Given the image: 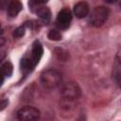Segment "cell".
<instances>
[{
	"label": "cell",
	"instance_id": "cell-17",
	"mask_svg": "<svg viewBox=\"0 0 121 121\" xmlns=\"http://www.w3.org/2000/svg\"><path fill=\"white\" fill-rule=\"evenodd\" d=\"M9 104V101L7 99H2L0 100V111H3Z\"/></svg>",
	"mask_w": 121,
	"mask_h": 121
},
{
	"label": "cell",
	"instance_id": "cell-19",
	"mask_svg": "<svg viewBox=\"0 0 121 121\" xmlns=\"http://www.w3.org/2000/svg\"><path fill=\"white\" fill-rule=\"evenodd\" d=\"M4 79H5V77L0 73V86L3 84V82H4Z\"/></svg>",
	"mask_w": 121,
	"mask_h": 121
},
{
	"label": "cell",
	"instance_id": "cell-6",
	"mask_svg": "<svg viewBox=\"0 0 121 121\" xmlns=\"http://www.w3.org/2000/svg\"><path fill=\"white\" fill-rule=\"evenodd\" d=\"M43 53V45L39 41H35L32 44V49H31V54H30V58L31 60L34 61V63L37 65V63L40 61L42 56Z\"/></svg>",
	"mask_w": 121,
	"mask_h": 121
},
{
	"label": "cell",
	"instance_id": "cell-12",
	"mask_svg": "<svg viewBox=\"0 0 121 121\" xmlns=\"http://www.w3.org/2000/svg\"><path fill=\"white\" fill-rule=\"evenodd\" d=\"M113 77L115 78L116 83L119 85L120 84V61H119V59L116 60V62H115V65L113 68Z\"/></svg>",
	"mask_w": 121,
	"mask_h": 121
},
{
	"label": "cell",
	"instance_id": "cell-18",
	"mask_svg": "<svg viewBox=\"0 0 121 121\" xmlns=\"http://www.w3.org/2000/svg\"><path fill=\"white\" fill-rule=\"evenodd\" d=\"M5 56H6V53H5V51H0V61L5 58Z\"/></svg>",
	"mask_w": 121,
	"mask_h": 121
},
{
	"label": "cell",
	"instance_id": "cell-7",
	"mask_svg": "<svg viewBox=\"0 0 121 121\" xmlns=\"http://www.w3.org/2000/svg\"><path fill=\"white\" fill-rule=\"evenodd\" d=\"M23 5L19 0H10L7 8V12L9 17H16L17 14L22 10Z\"/></svg>",
	"mask_w": 121,
	"mask_h": 121
},
{
	"label": "cell",
	"instance_id": "cell-3",
	"mask_svg": "<svg viewBox=\"0 0 121 121\" xmlns=\"http://www.w3.org/2000/svg\"><path fill=\"white\" fill-rule=\"evenodd\" d=\"M60 95L62 98L67 100H76L80 96V88L76 82L70 81L62 85L60 89Z\"/></svg>",
	"mask_w": 121,
	"mask_h": 121
},
{
	"label": "cell",
	"instance_id": "cell-22",
	"mask_svg": "<svg viewBox=\"0 0 121 121\" xmlns=\"http://www.w3.org/2000/svg\"><path fill=\"white\" fill-rule=\"evenodd\" d=\"M3 34V30L2 29H0V35H2Z\"/></svg>",
	"mask_w": 121,
	"mask_h": 121
},
{
	"label": "cell",
	"instance_id": "cell-1",
	"mask_svg": "<svg viewBox=\"0 0 121 121\" xmlns=\"http://www.w3.org/2000/svg\"><path fill=\"white\" fill-rule=\"evenodd\" d=\"M41 82L47 89H55L61 83V75L55 69L44 70L41 74Z\"/></svg>",
	"mask_w": 121,
	"mask_h": 121
},
{
	"label": "cell",
	"instance_id": "cell-8",
	"mask_svg": "<svg viewBox=\"0 0 121 121\" xmlns=\"http://www.w3.org/2000/svg\"><path fill=\"white\" fill-rule=\"evenodd\" d=\"M89 10H90L89 5L86 2H79L76 4L74 7V13L79 19L86 17L89 13Z\"/></svg>",
	"mask_w": 121,
	"mask_h": 121
},
{
	"label": "cell",
	"instance_id": "cell-21",
	"mask_svg": "<svg viewBox=\"0 0 121 121\" xmlns=\"http://www.w3.org/2000/svg\"><path fill=\"white\" fill-rule=\"evenodd\" d=\"M5 43V39L4 38H0V46H2Z\"/></svg>",
	"mask_w": 121,
	"mask_h": 121
},
{
	"label": "cell",
	"instance_id": "cell-11",
	"mask_svg": "<svg viewBox=\"0 0 121 121\" xmlns=\"http://www.w3.org/2000/svg\"><path fill=\"white\" fill-rule=\"evenodd\" d=\"M12 71H13V66L9 61L5 62L4 64H2V66L0 67V73L4 76V77H8L9 78L12 75Z\"/></svg>",
	"mask_w": 121,
	"mask_h": 121
},
{
	"label": "cell",
	"instance_id": "cell-16",
	"mask_svg": "<svg viewBox=\"0 0 121 121\" xmlns=\"http://www.w3.org/2000/svg\"><path fill=\"white\" fill-rule=\"evenodd\" d=\"M47 2L48 0H30V3L32 5H43Z\"/></svg>",
	"mask_w": 121,
	"mask_h": 121
},
{
	"label": "cell",
	"instance_id": "cell-13",
	"mask_svg": "<svg viewBox=\"0 0 121 121\" xmlns=\"http://www.w3.org/2000/svg\"><path fill=\"white\" fill-rule=\"evenodd\" d=\"M48 38L51 41H60L61 40V34L57 29H51L48 32Z\"/></svg>",
	"mask_w": 121,
	"mask_h": 121
},
{
	"label": "cell",
	"instance_id": "cell-5",
	"mask_svg": "<svg viewBox=\"0 0 121 121\" xmlns=\"http://www.w3.org/2000/svg\"><path fill=\"white\" fill-rule=\"evenodd\" d=\"M72 20V13L68 9H62L57 16V25L60 28H67Z\"/></svg>",
	"mask_w": 121,
	"mask_h": 121
},
{
	"label": "cell",
	"instance_id": "cell-15",
	"mask_svg": "<svg viewBox=\"0 0 121 121\" xmlns=\"http://www.w3.org/2000/svg\"><path fill=\"white\" fill-rule=\"evenodd\" d=\"M9 0H0V9H5L8 8Z\"/></svg>",
	"mask_w": 121,
	"mask_h": 121
},
{
	"label": "cell",
	"instance_id": "cell-9",
	"mask_svg": "<svg viewBox=\"0 0 121 121\" xmlns=\"http://www.w3.org/2000/svg\"><path fill=\"white\" fill-rule=\"evenodd\" d=\"M20 66H21V70L22 72L26 75L28 73H30L36 66V64L34 63V61L31 60L30 57H25L21 60V62H20Z\"/></svg>",
	"mask_w": 121,
	"mask_h": 121
},
{
	"label": "cell",
	"instance_id": "cell-14",
	"mask_svg": "<svg viewBox=\"0 0 121 121\" xmlns=\"http://www.w3.org/2000/svg\"><path fill=\"white\" fill-rule=\"evenodd\" d=\"M25 32H26V26H21L19 27H17L14 32H13V36L16 37V38H21L25 35Z\"/></svg>",
	"mask_w": 121,
	"mask_h": 121
},
{
	"label": "cell",
	"instance_id": "cell-10",
	"mask_svg": "<svg viewBox=\"0 0 121 121\" xmlns=\"http://www.w3.org/2000/svg\"><path fill=\"white\" fill-rule=\"evenodd\" d=\"M36 13L45 23H47L50 20V18H51V11L46 7H40V8H38L37 10H36Z\"/></svg>",
	"mask_w": 121,
	"mask_h": 121
},
{
	"label": "cell",
	"instance_id": "cell-4",
	"mask_svg": "<svg viewBox=\"0 0 121 121\" xmlns=\"http://www.w3.org/2000/svg\"><path fill=\"white\" fill-rule=\"evenodd\" d=\"M39 117H40V111L31 106L23 107L17 112V118L20 120H25V121L36 120Z\"/></svg>",
	"mask_w": 121,
	"mask_h": 121
},
{
	"label": "cell",
	"instance_id": "cell-2",
	"mask_svg": "<svg viewBox=\"0 0 121 121\" xmlns=\"http://www.w3.org/2000/svg\"><path fill=\"white\" fill-rule=\"evenodd\" d=\"M108 16H109V9L104 6H99V7H95L92 10L89 21L93 26L98 27L105 23Z\"/></svg>",
	"mask_w": 121,
	"mask_h": 121
},
{
	"label": "cell",
	"instance_id": "cell-23",
	"mask_svg": "<svg viewBox=\"0 0 121 121\" xmlns=\"http://www.w3.org/2000/svg\"><path fill=\"white\" fill-rule=\"evenodd\" d=\"M0 26H1V25H0Z\"/></svg>",
	"mask_w": 121,
	"mask_h": 121
},
{
	"label": "cell",
	"instance_id": "cell-20",
	"mask_svg": "<svg viewBox=\"0 0 121 121\" xmlns=\"http://www.w3.org/2000/svg\"><path fill=\"white\" fill-rule=\"evenodd\" d=\"M106 3H109V4H113V3H115L116 1H118V0H104Z\"/></svg>",
	"mask_w": 121,
	"mask_h": 121
}]
</instances>
